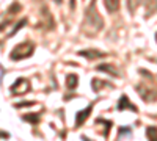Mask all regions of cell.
<instances>
[{
	"label": "cell",
	"mask_w": 157,
	"mask_h": 141,
	"mask_svg": "<svg viewBox=\"0 0 157 141\" xmlns=\"http://www.w3.org/2000/svg\"><path fill=\"white\" fill-rule=\"evenodd\" d=\"M104 27V20L99 16V13L96 9V3H91L90 8L85 13V25H83V32L86 35H96L102 30Z\"/></svg>",
	"instance_id": "cell-1"
},
{
	"label": "cell",
	"mask_w": 157,
	"mask_h": 141,
	"mask_svg": "<svg viewBox=\"0 0 157 141\" xmlns=\"http://www.w3.org/2000/svg\"><path fill=\"white\" fill-rule=\"evenodd\" d=\"M33 50H35V44L30 43V41H25V43H22V44H19V46H16L14 49H13V52L10 54V57H11V60H14V61L25 60V58H29V57L33 55Z\"/></svg>",
	"instance_id": "cell-2"
},
{
	"label": "cell",
	"mask_w": 157,
	"mask_h": 141,
	"mask_svg": "<svg viewBox=\"0 0 157 141\" xmlns=\"http://www.w3.org/2000/svg\"><path fill=\"white\" fill-rule=\"evenodd\" d=\"M137 93L140 94V97L145 102H155L157 100V88L146 85V83H138L137 85Z\"/></svg>",
	"instance_id": "cell-3"
},
{
	"label": "cell",
	"mask_w": 157,
	"mask_h": 141,
	"mask_svg": "<svg viewBox=\"0 0 157 141\" xmlns=\"http://www.w3.org/2000/svg\"><path fill=\"white\" fill-rule=\"evenodd\" d=\"M11 94H14V96H24V94H27L30 89H32V85L27 79H24V77H21V79H17L14 83L11 85Z\"/></svg>",
	"instance_id": "cell-4"
},
{
	"label": "cell",
	"mask_w": 157,
	"mask_h": 141,
	"mask_svg": "<svg viewBox=\"0 0 157 141\" xmlns=\"http://www.w3.org/2000/svg\"><path fill=\"white\" fill-rule=\"evenodd\" d=\"M93 107H94V102H93V104H90L85 110H80V111L75 114V127H80L88 119V116L91 114V111H93Z\"/></svg>",
	"instance_id": "cell-5"
},
{
	"label": "cell",
	"mask_w": 157,
	"mask_h": 141,
	"mask_svg": "<svg viewBox=\"0 0 157 141\" xmlns=\"http://www.w3.org/2000/svg\"><path fill=\"white\" fill-rule=\"evenodd\" d=\"M116 108L120 110V111H123V110H130V111H138V108L132 104V102L129 100V97L126 96V94H123L121 97H120V100H118V105H116Z\"/></svg>",
	"instance_id": "cell-6"
},
{
	"label": "cell",
	"mask_w": 157,
	"mask_h": 141,
	"mask_svg": "<svg viewBox=\"0 0 157 141\" xmlns=\"http://www.w3.org/2000/svg\"><path fill=\"white\" fill-rule=\"evenodd\" d=\"M78 55H80V57H85V58H88V60H98V58L107 57L105 52H99V50H93V49L80 50V52H78Z\"/></svg>",
	"instance_id": "cell-7"
},
{
	"label": "cell",
	"mask_w": 157,
	"mask_h": 141,
	"mask_svg": "<svg viewBox=\"0 0 157 141\" xmlns=\"http://www.w3.org/2000/svg\"><path fill=\"white\" fill-rule=\"evenodd\" d=\"M91 86H93V91H96V93H99L102 88H113L112 83L99 80V79H93V80H91Z\"/></svg>",
	"instance_id": "cell-8"
},
{
	"label": "cell",
	"mask_w": 157,
	"mask_h": 141,
	"mask_svg": "<svg viewBox=\"0 0 157 141\" xmlns=\"http://www.w3.org/2000/svg\"><path fill=\"white\" fill-rule=\"evenodd\" d=\"M98 71L107 72V74H110L112 77H118V75H120V71L115 68V65H99V66H98Z\"/></svg>",
	"instance_id": "cell-9"
},
{
	"label": "cell",
	"mask_w": 157,
	"mask_h": 141,
	"mask_svg": "<svg viewBox=\"0 0 157 141\" xmlns=\"http://www.w3.org/2000/svg\"><path fill=\"white\" fill-rule=\"evenodd\" d=\"M145 9H146V17H151L157 11V0H145Z\"/></svg>",
	"instance_id": "cell-10"
},
{
	"label": "cell",
	"mask_w": 157,
	"mask_h": 141,
	"mask_svg": "<svg viewBox=\"0 0 157 141\" xmlns=\"http://www.w3.org/2000/svg\"><path fill=\"white\" fill-rule=\"evenodd\" d=\"M77 83H78V77L75 74H69L66 77V86L69 91H74V89L77 88Z\"/></svg>",
	"instance_id": "cell-11"
},
{
	"label": "cell",
	"mask_w": 157,
	"mask_h": 141,
	"mask_svg": "<svg viewBox=\"0 0 157 141\" xmlns=\"http://www.w3.org/2000/svg\"><path fill=\"white\" fill-rule=\"evenodd\" d=\"M104 5H105L109 13H115L120 8V0H104Z\"/></svg>",
	"instance_id": "cell-12"
},
{
	"label": "cell",
	"mask_w": 157,
	"mask_h": 141,
	"mask_svg": "<svg viewBox=\"0 0 157 141\" xmlns=\"http://www.w3.org/2000/svg\"><path fill=\"white\" fill-rule=\"evenodd\" d=\"M22 119L27 121V122H32V124H38L39 119H41V113H29V114H24Z\"/></svg>",
	"instance_id": "cell-13"
},
{
	"label": "cell",
	"mask_w": 157,
	"mask_h": 141,
	"mask_svg": "<svg viewBox=\"0 0 157 141\" xmlns=\"http://www.w3.org/2000/svg\"><path fill=\"white\" fill-rule=\"evenodd\" d=\"M146 136L148 139H157V127H148L146 129Z\"/></svg>",
	"instance_id": "cell-14"
},
{
	"label": "cell",
	"mask_w": 157,
	"mask_h": 141,
	"mask_svg": "<svg viewBox=\"0 0 157 141\" xmlns=\"http://www.w3.org/2000/svg\"><path fill=\"white\" fill-rule=\"evenodd\" d=\"M141 2H143V0H129V3H127L129 11H130V13H134V11L137 9V6H138Z\"/></svg>",
	"instance_id": "cell-15"
},
{
	"label": "cell",
	"mask_w": 157,
	"mask_h": 141,
	"mask_svg": "<svg viewBox=\"0 0 157 141\" xmlns=\"http://www.w3.org/2000/svg\"><path fill=\"white\" fill-rule=\"evenodd\" d=\"M126 135H132V129H130V127H120V130H118V136L123 138Z\"/></svg>",
	"instance_id": "cell-16"
},
{
	"label": "cell",
	"mask_w": 157,
	"mask_h": 141,
	"mask_svg": "<svg viewBox=\"0 0 157 141\" xmlns=\"http://www.w3.org/2000/svg\"><path fill=\"white\" fill-rule=\"evenodd\" d=\"M25 24H27V19H21V20H19V22L16 24V27H14V30H13L11 33H8V36H13V35H14V33H16L17 30H21V28L24 27Z\"/></svg>",
	"instance_id": "cell-17"
},
{
	"label": "cell",
	"mask_w": 157,
	"mask_h": 141,
	"mask_svg": "<svg viewBox=\"0 0 157 141\" xmlns=\"http://www.w3.org/2000/svg\"><path fill=\"white\" fill-rule=\"evenodd\" d=\"M35 104H36V102H33V100H25V102H21V104H16L14 107L16 108H24V107H32Z\"/></svg>",
	"instance_id": "cell-18"
},
{
	"label": "cell",
	"mask_w": 157,
	"mask_h": 141,
	"mask_svg": "<svg viewBox=\"0 0 157 141\" xmlns=\"http://www.w3.org/2000/svg\"><path fill=\"white\" fill-rule=\"evenodd\" d=\"M8 136H10L8 133H5V132H2V138H8Z\"/></svg>",
	"instance_id": "cell-19"
},
{
	"label": "cell",
	"mask_w": 157,
	"mask_h": 141,
	"mask_svg": "<svg viewBox=\"0 0 157 141\" xmlns=\"http://www.w3.org/2000/svg\"><path fill=\"white\" fill-rule=\"evenodd\" d=\"M54 2H55V3H58V5H60V3H61V2H63V0H54Z\"/></svg>",
	"instance_id": "cell-20"
},
{
	"label": "cell",
	"mask_w": 157,
	"mask_h": 141,
	"mask_svg": "<svg viewBox=\"0 0 157 141\" xmlns=\"http://www.w3.org/2000/svg\"><path fill=\"white\" fill-rule=\"evenodd\" d=\"M155 41H157V33H155Z\"/></svg>",
	"instance_id": "cell-21"
}]
</instances>
